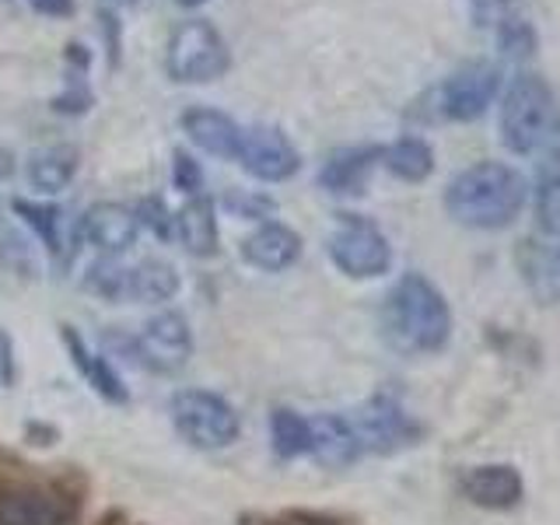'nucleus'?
Segmentation results:
<instances>
[{
  "mask_svg": "<svg viewBox=\"0 0 560 525\" xmlns=\"http://www.w3.org/2000/svg\"><path fill=\"white\" fill-rule=\"evenodd\" d=\"M18 378V358H14V340L11 332L0 329V389H11Z\"/></svg>",
  "mask_w": 560,
  "mask_h": 525,
  "instance_id": "obj_34",
  "label": "nucleus"
},
{
  "mask_svg": "<svg viewBox=\"0 0 560 525\" xmlns=\"http://www.w3.org/2000/svg\"><path fill=\"white\" fill-rule=\"evenodd\" d=\"M238 253L253 270L284 273L294 267L298 259H302V235H298L294 228L280 224V221H262L253 235L242 238Z\"/></svg>",
  "mask_w": 560,
  "mask_h": 525,
  "instance_id": "obj_13",
  "label": "nucleus"
},
{
  "mask_svg": "<svg viewBox=\"0 0 560 525\" xmlns=\"http://www.w3.org/2000/svg\"><path fill=\"white\" fill-rule=\"evenodd\" d=\"M95 525H144V522H130L122 512H109V515H102Z\"/></svg>",
  "mask_w": 560,
  "mask_h": 525,
  "instance_id": "obj_38",
  "label": "nucleus"
},
{
  "mask_svg": "<svg viewBox=\"0 0 560 525\" xmlns=\"http://www.w3.org/2000/svg\"><path fill=\"white\" fill-rule=\"evenodd\" d=\"M109 343L127 350V361L158 375H175L192 358V329L179 312H158L133 337L109 332Z\"/></svg>",
  "mask_w": 560,
  "mask_h": 525,
  "instance_id": "obj_7",
  "label": "nucleus"
},
{
  "mask_svg": "<svg viewBox=\"0 0 560 525\" xmlns=\"http://www.w3.org/2000/svg\"><path fill=\"white\" fill-rule=\"evenodd\" d=\"M172 183L179 192H186V197H200L203 189V168L192 154H186L183 148L172 154Z\"/></svg>",
  "mask_w": 560,
  "mask_h": 525,
  "instance_id": "obj_32",
  "label": "nucleus"
},
{
  "mask_svg": "<svg viewBox=\"0 0 560 525\" xmlns=\"http://www.w3.org/2000/svg\"><path fill=\"white\" fill-rule=\"evenodd\" d=\"M232 67V49L207 18H186L172 28L165 43V74L175 84L221 81Z\"/></svg>",
  "mask_w": 560,
  "mask_h": 525,
  "instance_id": "obj_5",
  "label": "nucleus"
},
{
  "mask_svg": "<svg viewBox=\"0 0 560 525\" xmlns=\"http://www.w3.org/2000/svg\"><path fill=\"white\" fill-rule=\"evenodd\" d=\"M525 179L501 162H480L459 172L445 189V210L466 228H504L525 207Z\"/></svg>",
  "mask_w": 560,
  "mask_h": 525,
  "instance_id": "obj_3",
  "label": "nucleus"
},
{
  "mask_svg": "<svg viewBox=\"0 0 560 525\" xmlns=\"http://www.w3.org/2000/svg\"><path fill=\"white\" fill-rule=\"evenodd\" d=\"M560 127L557 98L550 84L536 74H518L504 92L501 105V140L515 154H533L547 148V140Z\"/></svg>",
  "mask_w": 560,
  "mask_h": 525,
  "instance_id": "obj_4",
  "label": "nucleus"
},
{
  "mask_svg": "<svg viewBox=\"0 0 560 525\" xmlns=\"http://www.w3.org/2000/svg\"><path fill=\"white\" fill-rule=\"evenodd\" d=\"M536 46H539V35L522 14H508L504 22H498V49L504 60H529Z\"/></svg>",
  "mask_w": 560,
  "mask_h": 525,
  "instance_id": "obj_25",
  "label": "nucleus"
},
{
  "mask_svg": "<svg viewBox=\"0 0 560 525\" xmlns=\"http://www.w3.org/2000/svg\"><path fill=\"white\" fill-rule=\"evenodd\" d=\"M378 162H382V148H343L323 165L319 186L337 192V197H361Z\"/></svg>",
  "mask_w": 560,
  "mask_h": 525,
  "instance_id": "obj_16",
  "label": "nucleus"
},
{
  "mask_svg": "<svg viewBox=\"0 0 560 525\" xmlns=\"http://www.w3.org/2000/svg\"><path fill=\"white\" fill-rule=\"evenodd\" d=\"M235 162L259 183H288L302 172V154L291 144V137L280 127H267V122L242 130Z\"/></svg>",
  "mask_w": 560,
  "mask_h": 525,
  "instance_id": "obj_11",
  "label": "nucleus"
},
{
  "mask_svg": "<svg viewBox=\"0 0 560 525\" xmlns=\"http://www.w3.org/2000/svg\"><path fill=\"white\" fill-rule=\"evenodd\" d=\"M347 420L358 434L361 452L389 455V452L413 445L420 438V424L389 396H372L364 407L354 410V417H347Z\"/></svg>",
  "mask_w": 560,
  "mask_h": 525,
  "instance_id": "obj_10",
  "label": "nucleus"
},
{
  "mask_svg": "<svg viewBox=\"0 0 560 525\" xmlns=\"http://www.w3.org/2000/svg\"><path fill=\"white\" fill-rule=\"evenodd\" d=\"M172 424L192 448L218 452L232 448L242 434V420L235 407L218 393L207 389H179L168 402Z\"/></svg>",
  "mask_w": 560,
  "mask_h": 525,
  "instance_id": "obj_6",
  "label": "nucleus"
},
{
  "mask_svg": "<svg viewBox=\"0 0 560 525\" xmlns=\"http://www.w3.org/2000/svg\"><path fill=\"white\" fill-rule=\"evenodd\" d=\"M35 14H46V18H70L74 14V0H28Z\"/></svg>",
  "mask_w": 560,
  "mask_h": 525,
  "instance_id": "obj_35",
  "label": "nucleus"
},
{
  "mask_svg": "<svg viewBox=\"0 0 560 525\" xmlns=\"http://www.w3.org/2000/svg\"><path fill=\"white\" fill-rule=\"evenodd\" d=\"M11 210L25 221L28 232L39 238L52 256L67 259L63 238H60V221H63V214H60L57 203H39V200H28V197H14L11 200Z\"/></svg>",
  "mask_w": 560,
  "mask_h": 525,
  "instance_id": "obj_23",
  "label": "nucleus"
},
{
  "mask_svg": "<svg viewBox=\"0 0 560 525\" xmlns=\"http://www.w3.org/2000/svg\"><path fill=\"white\" fill-rule=\"evenodd\" d=\"M127 270L122 262H116L113 256H102L92 270L84 277V288L105 298V302H127Z\"/></svg>",
  "mask_w": 560,
  "mask_h": 525,
  "instance_id": "obj_26",
  "label": "nucleus"
},
{
  "mask_svg": "<svg viewBox=\"0 0 560 525\" xmlns=\"http://www.w3.org/2000/svg\"><path fill=\"white\" fill-rule=\"evenodd\" d=\"M11 175H14V154L0 148V183L11 179Z\"/></svg>",
  "mask_w": 560,
  "mask_h": 525,
  "instance_id": "obj_37",
  "label": "nucleus"
},
{
  "mask_svg": "<svg viewBox=\"0 0 560 525\" xmlns=\"http://www.w3.org/2000/svg\"><path fill=\"white\" fill-rule=\"evenodd\" d=\"M179 294V270L168 259H140L127 270V302L140 305H162Z\"/></svg>",
  "mask_w": 560,
  "mask_h": 525,
  "instance_id": "obj_20",
  "label": "nucleus"
},
{
  "mask_svg": "<svg viewBox=\"0 0 560 525\" xmlns=\"http://www.w3.org/2000/svg\"><path fill=\"white\" fill-rule=\"evenodd\" d=\"M130 4H137V0H102V8H109V11H116V8H130Z\"/></svg>",
  "mask_w": 560,
  "mask_h": 525,
  "instance_id": "obj_39",
  "label": "nucleus"
},
{
  "mask_svg": "<svg viewBox=\"0 0 560 525\" xmlns=\"http://www.w3.org/2000/svg\"><path fill=\"white\" fill-rule=\"evenodd\" d=\"M175 4H179V8H186V11H192V8H203L207 0H175Z\"/></svg>",
  "mask_w": 560,
  "mask_h": 525,
  "instance_id": "obj_40",
  "label": "nucleus"
},
{
  "mask_svg": "<svg viewBox=\"0 0 560 525\" xmlns=\"http://www.w3.org/2000/svg\"><path fill=\"white\" fill-rule=\"evenodd\" d=\"M463 490L472 504L501 512L522 501V477L512 466H477L463 477Z\"/></svg>",
  "mask_w": 560,
  "mask_h": 525,
  "instance_id": "obj_19",
  "label": "nucleus"
},
{
  "mask_svg": "<svg viewBox=\"0 0 560 525\" xmlns=\"http://www.w3.org/2000/svg\"><path fill=\"white\" fill-rule=\"evenodd\" d=\"M88 483L78 469H46L0 448V525H78Z\"/></svg>",
  "mask_w": 560,
  "mask_h": 525,
  "instance_id": "obj_1",
  "label": "nucleus"
},
{
  "mask_svg": "<svg viewBox=\"0 0 560 525\" xmlns=\"http://www.w3.org/2000/svg\"><path fill=\"white\" fill-rule=\"evenodd\" d=\"M63 57H67V63L70 67H78V70H84V74H88V67H92V52H88L81 43H70L67 46V52H63Z\"/></svg>",
  "mask_w": 560,
  "mask_h": 525,
  "instance_id": "obj_36",
  "label": "nucleus"
},
{
  "mask_svg": "<svg viewBox=\"0 0 560 525\" xmlns=\"http://www.w3.org/2000/svg\"><path fill=\"white\" fill-rule=\"evenodd\" d=\"M382 337L399 354H434L452 337V312L428 277L407 273L385 294L382 305Z\"/></svg>",
  "mask_w": 560,
  "mask_h": 525,
  "instance_id": "obj_2",
  "label": "nucleus"
},
{
  "mask_svg": "<svg viewBox=\"0 0 560 525\" xmlns=\"http://www.w3.org/2000/svg\"><path fill=\"white\" fill-rule=\"evenodd\" d=\"M224 210L232 218H242V221H270V214L277 210V200L267 197V192H253V189H228L221 197Z\"/></svg>",
  "mask_w": 560,
  "mask_h": 525,
  "instance_id": "obj_27",
  "label": "nucleus"
},
{
  "mask_svg": "<svg viewBox=\"0 0 560 525\" xmlns=\"http://www.w3.org/2000/svg\"><path fill=\"white\" fill-rule=\"evenodd\" d=\"M522 0H469V14H472V25L480 28H494L498 22H504L508 14H515V8Z\"/></svg>",
  "mask_w": 560,
  "mask_h": 525,
  "instance_id": "obj_33",
  "label": "nucleus"
},
{
  "mask_svg": "<svg viewBox=\"0 0 560 525\" xmlns=\"http://www.w3.org/2000/svg\"><path fill=\"white\" fill-rule=\"evenodd\" d=\"M270 442H273V452L280 455V459H298V455H308V448H312L308 420L302 413L288 410V407H277L270 413Z\"/></svg>",
  "mask_w": 560,
  "mask_h": 525,
  "instance_id": "obj_24",
  "label": "nucleus"
},
{
  "mask_svg": "<svg viewBox=\"0 0 560 525\" xmlns=\"http://www.w3.org/2000/svg\"><path fill=\"white\" fill-rule=\"evenodd\" d=\"M133 214H137L140 228H148L154 238H162V242L175 238V214L162 197H144L133 207Z\"/></svg>",
  "mask_w": 560,
  "mask_h": 525,
  "instance_id": "obj_29",
  "label": "nucleus"
},
{
  "mask_svg": "<svg viewBox=\"0 0 560 525\" xmlns=\"http://www.w3.org/2000/svg\"><path fill=\"white\" fill-rule=\"evenodd\" d=\"M140 221L127 203H95L84 210V218L78 221V238L95 245L102 256H122L137 242Z\"/></svg>",
  "mask_w": 560,
  "mask_h": 525,
  "instance_id": "obj_12",
  "label": "nucleus"
},
{
  "mask_svg": "<svg viewBox=\"0 0 560 525\" xmlns=\"http://www.w3.org/2000/svg\"><path fill=\"white\" fill-rule=\"evenodd\" d=\"M95 105V92L92 84H88L84 70H74V74H67V84L60 95H52L49 109L60 113V116H84L88 109Z\"/></svg>",
  "mask_w": 560,
  "mask_h": 525,
  "instance_id": "obj_28",
  "label": "nucleus"
},
{
  "mask_svg": "<svg viewBox=\"0 0 560 525\" xmlns=\"http://www.w3.org/2000/svg\"><path fill=\"white\" fill-rule=\"evenodd\" d=\"M238 525H343V522L326 512L288 508V512H273V515H245V518H238Z\"/></svg>",
  "mask_w": 560,
  "mask_h": 525,
  "instance_id": "obj_31",
  "label": "nucleus"
},
{
  "mask_svg": "<svg viewBox=\"0 0 560 525\" xmlns=\"http://www.w3.org/2000/svg\"><path fill=\"white\" fill-rule=\"evenodd\" d=\"M326 253L332 259V267L354 280H372L382 277L393 267V249L389 238L378 232L375 221H368L361 214H340L337 232L329 235Z\"/></svg>",
  "mask_w": 560,
  "mask_h": 525,
  "instance_id": "obj_9",
  "label": "nucleus"
},
{
  "mask_svg": "<svg viewBox=\"0 0 560 525\" xmlns=\"http://www.w3.org/2000/svg\"><path fill=\"white\" fill-rule=\"evenodd\" d=\"M536 214L547 232H560V168H550L542 175L536 192Z\"/></svg>",
  "mask_w": 560,
  "mask_h": 525,
  "instance_id": "obj_30",
  "label": "nucleus"
},
{
  "mask_svg": "<svg viewBox=\"0 0 560 525\" xmlns=\"http://www.w3.org/2000/svg\"><path fill=\"white\" fill-rule=\"evenodd\" d=\"M179 127L186 130V137L203 154L221 158V162H235V158H238L242 127L228 113H218V109H207V105H197V109H186L179 116Z\"/></svg>",
  "mask_w": 560,
  "mask_h": 525,
  "instance_id": "obj_14",
  "label": "nucleus"
},
{
  "mask_svg": "<svg viewBox=\"0 0 560 525\" xmlns=\"http://www.w3.org/2000/svg\"><path fill=\"white\" fill-rule=\"evenodd\" d=\"M308 431H312V448L308 455H315L323 466L329 469H343L350 463H358L361 445H358V434L350 428V420L340 413H319L308 420Z\"/></svg>",
  "mask_w": 560,
  "mask_h": 525,
  "instance_id": "obj_17",
  "label": "nucleus"
},
{
  "mask_svg": "<svg viewBox=\"0 0 560 525\" xmlns=\"http://www.w3.org/2000/svg\"><path fill=\"white\" fill-rule=\"evenodd\" d=\"M382 165L402 183H424L434 172V151L420 137H399L396 144L382 148Z\"/></svg>",
  "mask_w": 560,
  "mask_h": 525,
  "instance_id": "obj_22",
  "label": "nucleus"
},
{
  "mask_svg": "<svg viewBox=\"0 0 560 525\" xmlns=\"http://www.w3.org/2000/svg\"><path fill=\"white\" fill-rule=\"evenodd\" d=\"M498 88H501L498 67H490V63L466 67L455 78H448L445 84H438L434 92H428L424 98H420L413 116L434 119V122L480 119L490 109V102L498 98Z\"/></svg>",
  "mask_w": 560,
  "mask_h": 525,
  "instance_id": "obj_8",
  "label": "nucleus"
},
{
  "mask_svg": "<svg viewBox=\"0 0 560 525\" xmlns=\"http://www.w3.org/2000/svg\"><path fill=\"white\" fill-rule=\"evenodd\" d=\"M175 238L197 259H207L218 253V210L210 197H189L183 210L175 214Z\"/></svg>",
  "mask_w": 560,
  "mask_h": 525,
  "instance_id": "obj_18",
  "label": "nucleus"
},
{
  "mask_svg": "<svg viewBox=\"0 0 560 525\" xmlns=\"http://www.w3.org/2000/svg\"><path fill=\"white\" fill-rule=\"evenodd\" d=\"M60 340L67 347V354L70 361L78 364V372L84 375V382L92 385V389L105 399V402H113V407H127L130 402V389L122 385L119 372L109 364V358L105 354H95V350H88L84 337L74 329V326H60Z\"/></svg>",
  "mask_w": 560,
  "mask_h": 525,
  "instance_id": "obj_15",
  "label": "nucleus"
},
{
  "mask_svg": "<svg viewBox=\"0 0 560 525\" xmlns=\"http://www.w3.org/2000/svg\"><path fill=\"white\" fill-rule=\"evenodd\" d=\"M78 165H81V151L74 144H49L46 151H35L28 158V183L32 189L39 192H63L70 186V179L78 175Z\"/></svg>",
  "mask_w": 560,
  "mask_h": 525,
  "instance_id": "obj_21",
  "label": "nucleus"
}]
</instances>
